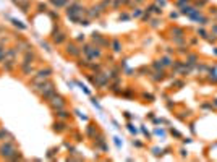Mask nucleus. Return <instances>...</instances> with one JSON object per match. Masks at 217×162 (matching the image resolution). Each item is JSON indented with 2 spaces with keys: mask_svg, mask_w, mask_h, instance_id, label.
I'll list each match as a JSON object with an SVG mask.
<instances>
[{
  "mask_svg": "<svg viewBox=\"0 0 217 162\" xmlns=\"http://www.w3.org/2000/svg\"><path fill=\"white\" fill-rule=\"evenodd\" d=\"M198 62H199V55H198V54L188 52L186 57H185V65H186V66H191L193 70H194V65H196Z\"/></svg>",
  "mask_w": 217,
  "mask_h": 162,
  "instance_id": "nucleus-1",
  "label": "nucleus"
},
{
  "mask_svg": "<svg viewBox=\"0 0 217 162\" xmlns=\"http://www.w3.org/2000/svg\"><path fill=\"white\" fill-rule=\"evenodd\" d=\"M194 70H196L199 75H206L207 70H209V66H207L206 63H201V62H198L196 65H194Z\"/></svg>",
  "mask_w": 217,
  "mask_h": 162,
  "instance_id": "nucleus-2",
  "label": "nucleus"
},
{
  "mask_svg": "<svg viewBox=\"0 0 217 162\" xmlns=\"http://www.w3.org/2000/svg\"><path fill=\"white\" fill-rule=\"evenodd\" d=\"M165 78H167V75L164 73V70H162V71H156L154 76H151V80L154 81V83H161V81H164Z\"/></svg>",
  "mask_w": 217,
  "mask_h": 162,
  "instance_id": "nucleus-3",
  "label": "nucleus"
},
{
  "mask_svg": "<svg viewBox=\"0 0 217 162\" xmlns=\"http://www.w3.org/2000/svg\"><path fill=\"white\" fill-rule=\"evenodd\" d=\"M199 109H201V110H216V107H214V104H212L211 101H204V102H201V104H199Z\"/></svg>",
  "mask_w": 217,
  "mask_h": 162,
  "instance_id": "nucleus-4",
  "label": "nucleus"
},
{
  "mask_svg": "<svg viewBox=\"0 0 217 162\" xmlns=\"http://www.w3.org/2000/svg\"><path fill=\"white\" fill-rule=\"evenodd\" d=\"M161 62H162V65H164V68H165V66H173V58L169 57V55H164L161 58Z\"/></svg>",
  "mask_w": 217,
  "mask_h": 162,
  "instance_id": "nucleus-5",
  "label": "nucleus"
},
{
  "mask_svg": "<svg viewBox=\"0 0 217 162\" xmlns=\"http://www.w3.org/2000/svg\"><path fill=\"white\" fill-rule=\"evenodd\" d=\"M169 131H170L172 136H175L177 139H182V138H183V135L178 131V130H175V128H172V127H170V128H169Z\"/></svg>",
  "mask_w": 217,
  "mask_h": 162,
  "instance_id": "nucleus-6",
  "label": "nucleus"
},
{
  "mask_svg": "<svg viewBox=\"0 0 217 162\" xmlns=\"http://www.w3.org/2000/svg\"><path fill=\"white\" fill-rule=\"evenodd\" d=\"M188 52H190V50H188V47H185V46H182V47H178V50H177V54H178V55H186Z\"/></svg>",
  "mask_w": 217,
  "mask_h": 162,
  "instance_id": "nucleus-7",
  "label": "nucleus"
},
{
  "mask_svg": "<svg viewBox=\"0 0 217 162\" xmlns=\"http://www.w3.org/2000/svg\"><path fill=\"white\" fill-rule=\"evenodd\" d=\"M180 157H182V159H185V157H188V149H185V147H182V149H180Z\"/></svg>",
  "mask_w": 217,
  "mask_h": 162,
  "instance_id": "nucleus-8",
  "label": "nucleus"
},
{
  "mask_svg": "<svg viewBox=\"0 0 217 162\" xmlns=\"http://www.w3.org/2000/svg\"><path fill=\"white\" fill-rule=\"evenodd\" d=\"M198 34H199V37H202V39H206V37H207V33L202 29V28H201V29H198Z\"/></svg>",
  "mask_w": 217,
  "mask_h": 162,
  "instance_id": "nucleus-9",
  "label": "nucleus"
},
{
  "mask_svg": "<svg viewBox=\"0 0 217 162\" xmlns=\"http://www.w3.org/2000/svg\"><path fill=\"white\" fill-rule=\"evenodd\" d=\"M154 135H157V136H165V131H164V130H159V128H156V130H154Z\"/></svg>",
  "mask_w": 217,
  "mask_h": 162,
  "instance_id": "nucleus-10",
  "label": "nucleus"
},
{
  "mask_svg": "<svg viewBox=\"0 0 217 162\" xmlns=\"http://www.w3.org/2000/svg\"><path fill=\"white\" fill-rule=\"evenodd\" d=\"M128 130H130V133H133V135H136V133H138V130L133 127L131 123H128Z\"/></svg>",
  "mask_w": 217,
  "mask_h": 162,
  "instance_id": "nucleus-11",
  "label": "nucleus"
},
{
  "mask_svg": "<svg viewBox=\"0 0 217 162\" xmlns=\"http://www.w3.org/2000/svg\"><path fill=\"white\" fill-rule=\"evenodd\" d=\"M188 127H190V131H191L193 135H194V133H196V128H194V127H196V125H194V122H191V123H190V125H188Z\"/></svg>",
  "mask_w": 217,
  "mask_h": 162,
  "instance_id": "nucleus-12",
  "label": "nucleus"
},
{
  "mask_svg": "<svg viewBox=\"0 0 217 162\" xmlns=\"http://www.w3.org/2000/svg\"><path fill=\"white\" fill-rule=\"evenodd\" d=\"M182 143L183 144H190V143H193V138H185V139L182 138Z\"/></svg>",
  "mask_w": 217,
  "mask_h": 162,
  "instance_id": "nucleus-13",
  "label": "nucleus"
},
{
  "mask_svg": "<svg viewBox=\"0 0 217 162\" xmlns=\"http://www.w3.org/2000/svg\"><path fill=\"white\" fill-rule=\"evenodd\" d=\"M115 139V144H117V147H121V141H120V138H113Z\"/></svg>",
  "mask_w": 217,
  "mask_h": 162,
  "instance_id": "nucleus-14",
  "label": "nucleus"
},
{
  "mask_svg": "<svg viewBox=\"0 0 217 162\" xmlns=\"http://www.w3.org/2000/svg\"><path fill=\"white\" fill-rule=\"evenodd\" d=\"M133 146H136V147H141V146H143V143H139V141H133Z\"/></svg>",
  "mask_w": 217,
  "mask_h": 162,
  "instance_id": "nucleus-15",
  "label": "nucleus"
},
{
  "mask_svg": "<svg viewBox=\"0 0 217 162\" xmlns=\"http://www.w3.org/2000/svg\"><path fill=\"white\" fill-rule=\"evenodd\" d=\"M212 104H214V107H216V109H217V97H214V99H212Z\"/></svg>",
  "mask_w": 217,
  "mask_h": 162,
  "instance_id": "nucleus-16",
  "label": "nucleus"
},
{
  "mask_svg": "<svg viewBox=\"0 0 217 162\" xmlns=\"http://www.w3.org/2000/svg\"><path fill=\"white\" fill-rule=\"evenodd\" d=\"M214 54H216V55H217V47H216V49H214Z\"/></svg>",
  "mask_w": 217,
  "mask_h": 162,
  "instance_id": "nucleus-17",
  "label": "nucleus"
}]
</instances>
